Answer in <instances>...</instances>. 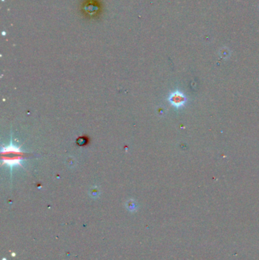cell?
<instances>
[{
  "mask_svg": "<svg viewBox=\"0 0 259 260\" xmlns=\"http://www.w3.org/2000/svg\"><path fill=\"white\" fill-rule=\"evenodd\" d=\"M2 164H6L12 168L14 167H22L21 161L23 160L24 153L20 148L11 143L9 146L2 149Z\"/></svg>",
  "mask_w": 259,
  "mask_h": 260,
  "instance_id": "cell-1",
  "label": "cell"
},
{
  "mask_svg": "<svg viewBox=\"0 0 259 260\" xmlns=\"http://www.w3.org/2000/svg\"><path fill=\"white\" fill-rule=\"evenodd\" d=\"M168 100L169 103L173 107L176 108H180L183 107L186 103V97L184 95V94L180 92V91H176L169 95Z\"/></svg>",
  "mask_w": 259,
  "mask_h": 260,
  "instance_id": "cell-2",
  "label": "cell"
}]
</instances>
